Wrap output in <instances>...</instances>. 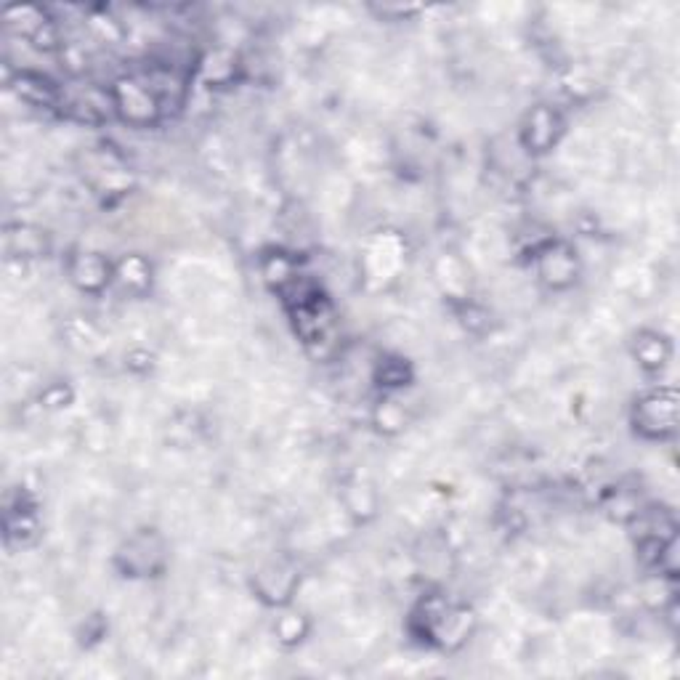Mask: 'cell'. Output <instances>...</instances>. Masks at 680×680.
<instances>
[{
    "label": "cell",
    "instance_id": "6",
    "mask_svg": "<svg viewBox=\"0 0 680 680\" xmlns=\"http://www.w3.org/2000/svg\"><path fill=\"white\" fill-rule=\"evenodd\" d=\"M652 348L646 351V348H638L635 354H638V359L646 365V367H662L664 365V359H667V343L664 338H656V335H649L646 340Z\"/></svg>",
    "mask_w": 680,
    "mask_h": 680
},
{
    "label": "cell",
    "instance_id": "1",
    "mask_svg": "<svg viewBox=\"0 0 680 680\" xmlns=\"http://www.w3.org/2000/svg\"><path fill=\"white\" fill-rule=\"evenodd\" d=\"M678 425V397L673 388L653 391L635 407V428L652 439L670 436Z\"/></svg>",
    "mask_w": 680,
    "mask_h": 680
},
{
    "label": "cell",
    "instance_id": "3",
    "mask_svg": "<svg viewBox=\"0 0 680 680\" xmlns=\"http://www.w3.org/2000/svg\"><path fill=\"white\" fill-rule=\"evenodd\" d=\"M556 133H558V117H556V112L539 107L529 117V128L524 133V142H526V146H535V152H542V149H547L550 143L556 142Z\"/></svg>",
    "mask_w": 680,
    "mask_h": 680
},
{
    "label": "cell",
    "instance_id": "4",
    "mask_svg": "<svg viewBox=\"0 0 680 680\" xmlns=\"http://www.w3.org/2000/svg\"><path fill=\"white\" fill-rule=\"evenodd\" d=\"M72 277L83 284L85 290H99L101 284L110 280V266H107L99 255L93 253L80 255V258L75 260Z\"/></svg>",
    "mask_w": 680,
    "mask_h": 680
},
{
    "label": "cell",
    "instance_id": "5",
    "mask_svg": "<svg viewBox=\"0 0 680 680\" xmlns=\"http://www.w3.org/2000/svg\"><path fill=\"white\" fill-rule=\"evenodd\" d=\"M542 277L553 284H564L574 277V260L567 248L550 250L542 258Z\"/></svg>",
    "mask_w": 680,
    "mask_h": 680
},
{
    "label": "cell",
    "instance_id": "2",
    "mask_svg": "<svg viewBox=\"0 0 680 680\" xmlns=\"http://www.w3.org/2000/svg\"><path fill=\"white\" fill-rule=\"evenodd\" d=\"M117 107L125 112L128 120H136V122H146L157 114V99L154 93L142 83H120L117 88Z\"/></svg>",
    "mask_w": 680,
    "mask_h": 680
}]
</instances>
